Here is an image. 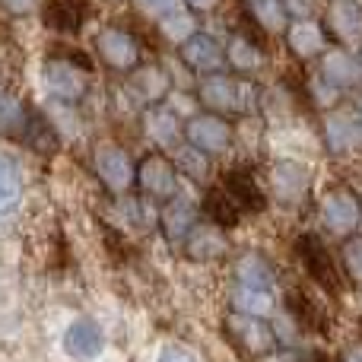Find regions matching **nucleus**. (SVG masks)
I'll list each match as a JSON object with an SVG mask.
<instances>
[{"label": "nucleus", "instance_id": "35", "mask_svg": "<svg viewBox=\"0 0 362 362\" xmlns=\"http://www.w3.org/2000/svg\"><path fill=\"white\" fill-rule=\"evenodd\" d=\"M344 270L353 280H362V238H350L344 245Z\"/></svg>", "mask_w": 362, "mask_h": 362}, {"label": "nucleus", "instance_id": "17", "mask_svg": "<svg viewBox=\"0 0 362 362\" xmlns=\"http://www.w3.org/2000/svg\"><path fill=\"white\" fill-rule=\"evenodd\" d=\"M223 51H226V64H229L238 76L257 74V70L264 67V54H267L264 42L261 38H255L251 32H235V35L226 42Z\"/></svg>", "mask_w": 362, "mask_h": 362}, {"label": "nucleus", "instance_id": "26", "mask_svg": "<svg viewBox=\"0 0 362 362\" xmlns=\"http://www.w3.org/2000/svg\"><path fill=\"white\" fill-rule=\"evenodd\" d=\"M200 210H204L206 223L219 226V229H232V226L242 219V210H238V204L229 197L226 187H213V191H206L204 206H200Z\"/></svg>", "mask_w": 362, "mask_h": 362}, {"label": "nucleus", "instance_id": "2", "mask_svg": "<svg viewBox=\"0 0 362 362\" xmlns=\"http://www.w3.org/2000/svg\"><path fill=\"white\" fill-rule=\"evenodd\" d=\"M197 105L204 112L223 115V118H235V115H251L257 105V86L242 76L229 74H206L197 83Z\"/></svg>", "mask_w": 362, "mask_h": 362}, {"label": "nucleus", "instance_id": "41", "mask_svg": "<svg viewBox=\"0 0 362 362\" xmlns=\"http://www.w3.org/2000/svg\"><path fill=\"white\" fill-rule=\"evenodd\" d=\"M340 362H362V344H353L350 350H344Z\"/></svg>", "mask_w": 362, "mask_h": 362}, {"label": "nucleus", "instance_id": "38", "mask_svg": "<svg viewBox=\"0 0 362 362\" xmlns=\"http://www.w3.org/2000/svg\"><path fill=\"white\" fill-rule=\"evenodd\" d=\"M0 10L10 16H32L38 10V0H0Z\"/></svg>", "mask_w": 362, "mask_h": 362}, {"label": "nucleus", "instance_id": "23", "mask_svg": "<svg viewBox=\"0 0 362 362\" xmlns=\"http://www.w3.org/2000/svg\"><path fill=\"white\" fill-rule=\"evenodd\" d=\"M229 305H232V312L251 315V318H270V315H274V293H270V289L235 283L229 293Z\"/></svg>", "mask_w": 362, "mask_h": 362}, {"label": "nucleus", "instance_id": "36", "mask_svg": "<svg viewBox=\"0 0 362 362\" xmlns=\"http://www.w3.org/2000/svg\"><path fill=\"white\" fill-rule=\"evenodd\" d=\"M280 4L286 10L289 23H293V19H315V4L318 0H280Z\"/></svg>", "mask_w": 362, "mask_h": 362}, {"label": "nucleus", "instance_id": "8", "mask_svg": "<svg viewBox=\"0 0 362 362\" xmlns=\"http://www.w3.org/2000/svg\"><path fill=\"white\" fill-rule=\"evenodd\" d=\"M95 54H99V61L105 64L112 74L127 76L140 64V45L127 29L105 25V29H99V35H95Z\"/></svg>", "mask_w": 362, "mask_h": 362}, {"label": "nucleus", "instance_id": "7", "mask_svg": "<svg viewBox=\"0 0 362 362\" xmlns=\"http://www.w3.org/2000/svg\"><path fill=\"white\" fill-rule=\"evenodd\" d=\"M93 172L95 178L105 185V191L112 194H127L134 187V172L137 163L131 159V153L118 144H95L93 150Z\"/></svg>", "mask_w": 362, "mask_h": 362}, {"label": "nucleus", "instance_id": "40", "mask_svg": "<svg viewBox=\"0 0 362 362\" xmlns=\"http://www.w3.org/2000/svg\"><path fill=\"white\" fill-rule=\"evenodd\" d=\"M181 4H185L191 13H210L219 6V0H181Z\"/></svg>", "mask_w": 362, "mask_h": 362}, {"label": "nucleus", "instance_id": "21", "mask_svg": "<svg viewBox=\"0 0 362 362\" xmlns=\"http://www.w3.org/2000/svg\"><path fill=\"white\" fill-rule=\"evenodd\" d=\"M235 283H245V286H257V289H270L274 293L276 286V267L267 255L261 251H245L235 261Z\"/></svg>", "mask_w": 362, "mask_h": 362}, {"label": "nucleus", "instance_id": "31", "mask_svg": "<svg viewBox=\"0 0 362 362\" xmlns=\"http://www.w3.org/2000/svg\"><path fill=\"white\" fill-rule=\"evenodd\" d=\"M25 121H29V108L10 93H0V137H16L23 140Z\"/></svg>", "mask_w": 362, "mask_h": 362}, {"label": "nucleus", "instance_id": "14", "mask_svg": "<svg viewBox=\"0 0 362 362\" xmlns=\"http://www.w3.org/2000/svg\"><path fill=\"white\" fill-rule=\"evenodd\" d=\"M61 346L70 359L89 362V359L102 356V350H105V331H102L93 318H76V321H70L67 331H64Z\"/></svg>", "mask_w": 362, "mask_h": 362}, {"label": "nucleus", "instance_id": "5", "mask_svg": "<svg viewBox=\"0 0 362 362\" xmlns=\"http://www.w3.org/2000/svg\"><path fill=\"white\" fill-rule=\"evenodd\" d=\"M235 140V131H232V121L223 118V115L213 112H194L191 118H185V144L197 146L206 156H219L226 153Z\"/></svg>", "mask_w": 362, "mask_h": 362}, {"label": "nucleus", "instance_id": "25", "mask_svg": "<svg viewBox=\"0 0 362 362\" xmlns=\"http://www.w3.org/2000/svg\"><path fill=\"white\" fill-rule=\"evenodd\" d=\"M286 305H289V315H293L296 325L308 327V331H327V315L321 308L318 299L305 293V289H293L286 296Z\"/></svg>", "mask_w": 362, "mask_h": 362}, {"label": "nucleus", "instance_id": "11", "mask_svg": "<svg viewBox=\"0 0 362 362\" xmlns=\"http://www.w3.org/2000/svg\"><path fill=\"white\" fill-rule=\"evenodd\" d=\"M308 187H312V172L305 169L296 159H280L270 169V194H274L280 204L296 206L308 197Z\"/></svg>", "mask_w": 362, "mask_h": 362}, {"label": "nucleus", "instance_id": "20", "mask_svg": "<svg viewBox=\"0 0 362 362\" xmlns=\"http://www.w3.org/2000/svg\"><path fill=\"white\" fill-rule=\"evenodd\" d=\"M223 187L229 191V197L238 204L242 213H261L267 206V191H261V185L255 181L248 169H232L226 172Z\"/></svg>", "mask_w": 362, "mask_h": 362}, {"label": "nucleus", "instance_id": "39", "mask_svg": "<svg viewBox=\"0 0 362 362\" xmlns=\"http://www.w3.org/2000/svg\"><path fill=\"white\" fill-rule=\"evenodd\" d=\"M156 362H197V356H194V353H187L185 346L169 344V346H163V350H159Z\"/></svg>", "mask_w": 362, "mask_h": 362}, {"label": "nucleus", "instance_id": "13", "mask_svg": "<svg viewBox=\"0 0 362 362\" xmlns=\"http://www.w3.org/2000/svg\"><path fill=\"white\" fill-rule=\"evenodd\" d=\"M140 127H144V137L150 140L159 150H169L175 146L181 137H185V121L172 112L169 102H159V105L144 108V118H140Z\"/></svg>", "mask_w": 362, "mask_h": 362}, {"label": "nucleus", "instance_id": "22", "mask_svg": "<svg viewBox=\"0 0 362 362\" xmlns=\"http://www.w3.org/2000/svg\"><path fill=\"white\" fill-rule=\"evenodd\" d=\"M23 140L32 153L38 156H54L61 150V131L54 127V121L42 112H29V121H25V131H23Z\"/></svg>", "mask_w": 362, "mask_h": 362}, {"label": "nucleus", "instance_id": "6", "mask_svg": "<svg viewBox=\"0 0 362 362\" xmlns=\"http://www.w3.org/2000/svg\"><path fill=\"white\" fill-rule=\"evenodd\" d=\"M296 257H299V264L305 267V274L312 276L321 289H327L331 296H340V289H344L340 267H337V261L331 257V251L325 248V242H321L318 235L305 232V235L296 238Z\"/></svg>", "mask_w": 362, "mask_h": 362}, {"label": "nucleus", "instance_id": "15", "mask_svg": "<svg viewBox=\"0 0 362 362\" xmlns=\"http://www.w3.org/2000/svg\"><path fill=\"white\" fill-rule=\"evenodd\" d=\"M156 223H159V229H163L165 242L181 245L187 238V232L194 229V223H197V206L187 197H178L175 194V197L163 200V206L156 210Z\"/></svg>", "mask_w": 362, "mask_h": 362}, {"label": "nucleus", "instance_id": "29", "mask_svg": "<svg viewBox=\"0 0 362 362\" xmlns=\"http://www.w3.org/2000/svg\"><path fill=\"white\" fill-rule=\"evenodd\" d=\"M194 32H200L197 29V16H194L187 6H175L172 13L159 16V35H163L169 45H175V48H181Z\"/></svg>", "mask_w": 362, "mask_h": 362}, {"label": "nucleus", "instance_id": "42", "mask_svg": "<svg viewBox=\"0 0 362 362\" xmlns=\"http://www.w3.org/2000/svg\"><path fill=\"white\" fill-rule=\"evenodd\" d=\"M302 362H327L325 356H321V353H312V356H305V359H302Z\"/></svg>", "mask_w": 362, "mask_h": 362}, {"label": "nucleus", "instance_id": "28", "mask_svg": "<svg viewBox=\"0 0 362 362\" xmlns=\"http://www.w3.org/2000/svg\"><path fill=\"white\" fill-rule=\"evenodd\" d=\"M248 19L264 32V35L286 32V25H289V16H286L280 0H248Z\"/></svg>", "mask_w": 362, "mask_h": 362}, {"label": "nucleus", "instance_id": "1", "mask_svg": "<svg viewBox=\"0 0 362 362\" xmlns=\"http://www.w3.org/2000/svg\"><path fill=\"white\" fill-rule=\"evenodd\" d=\"M42 83L54 102L80 105L89 93V83H93V61L74 48L54 51L42 67Z\"/></svg>", "mask_w": 362, "mask_h": 362}, {"label": "nucleus", "instance_id": "27", "mask_svg": "<svg viewBox=\"0 0 362 362\" xmlns=\"http://www.w3.org/2000/svg\"><path fill=\"white\" fill-rule=\"evenodd\" d=\"M359 74H362V67L356 64V57L353 54H346V51H327L325 54V61H321V76H327V80L334 83V86L344 93V89H350L353 83L359 80Z\"/></svg>", "mask_w": 362, "mask_h": 362}, {"label": "nucleus", "instance_id": "33", "mask_svg": "<svg viewBox=\"0 0 362 362\" xmlns=\"http://www.w3.org/2000/svg\"><path fill=\"white\" fill-rule=\"evenodd\" d=\"M23 197V178L19 169L6 156H0V213H10Z\"/></svg>", "mask_w": 362, "mask_h": 362}, {"label": "nucleus", "instance_id": "3", "mask_svg": "<svg viewBox=\"0 0 362 362\" xmlns=\"http://www.w3.org/2000/svg\"><path fill=\"white\" fill-rule=\"evenodd\" d=\"M223 334L232 344V350H238L248 359H270L276 353V346H280L267 318H251V315H242V312L226 315Z\"/></svg>", "mask_w": 362, "mask_h": 362}, {"label": "nucleus", "instance_id": "18", "mask_svg": "<svg viewBox=\"0 0 362 362\" xmlns=\"http://www.w3.org/2000/svg\"><path fill=\"white\" fill-rule=\"evenodd\" d=\"M283 35H286V48L302 61H312V57L325 54L327 48V32L315 19H293Z\"/></svg>", "mask_w": 362, "mask_h": 362}, {"label": "nucleus", "instance_id": "19", "mask_svg": "<svg viewBox=\"0 0 362 362\" xmlns=\"http://www.w3.org/2000/svg\"><path fill=\"white\" fill-rule=\"evenodd\" d=\"M325 32H331L344 45H356L362 38V6L356 0H331Z\"/></svg>", "mask_w": 362, "mask_h": 362}, {"label": "nucleus", "instance_id": "16", "mask_svg": "<svg viewBox=\"0 0 362 362\" xmlns=\"http://www.w3.org/2000/svg\"><path fill=\"white\" fill-rule=\"evenodd\" d=\"M181 248H185V255L191 257V261H216V257H223L226 251H229V242H226V229H219V226L213 223H194V229L187 232V238L181 242Z\"/></svg>", "mask_w": 362, "mask_h": 362}, {"label": "nucleus", "instance_id": "10", "mask_svg": "<svg viewBox=\"0 0 362 362\" xmlns=\"http://www.w3.org/2000/svg\"><path fill=\"white\" fill-rule=\"evenodd\" d=\"M169 86H172V80L165 74V67H159V64H137L127 74V83H124L127 95L144 108L159 105V102L169 99V93H172Z\"/></svg>", "mask_w": 362, "mask_h": 362}, {"label": "nucleus", "instance_id": "30", "mask_svg": "<svg viewBox=\"0 0 362 362\" xmlns=\"http://www.w3.org/2000/svg\"><path fill=\"white\" fill-rule=\"evenodd\" d=\"M359 137V127H356V118L346 112H331L325 118V140L334 153L340 150H350Z\"/></svg>", "mask_w": 362, "mask_h": 362}, {"label": "nucleus", "instance_id": "43", "mask_svg": "<svg viewBox=\"0 0 362 362\" xmlns=\"http://www.w3.org/2000/svg\"><path fill=\"white\" fill-rule=\"evenodd\" d=\"M0 93H6V74H4V67H0Z\"/></svg>", "mask_w": 362, "mask_h": 362}, {"label": "nucleus", "instance_id": "34", "mask_svg": "<svg viewBox=\"0 0 362 362\" xmlns=\"http://www.w3.org/2000/svg\"><path fill=\"white\" fill-rule=\"evenodd\" d=\"M308 95H312V102L318 108H334L340 102V89L334 86L327 76H321V74L308 80Z\"/></svg>", "mask_w": 362, "mask_h": 362}, {"label": "nucleus", "instance_id": "37", "mask_svg": "<svg viewBox=\"0 0 362 362\" xmlns=\"http://www.w3.org/2000/svg\"><path fill=\"white\" fill-rule=\"evenodd\" d=\"M134 6H137L140 13H146V16H165V13H172L175 6H181V0H134Z\"/></svg>", "mask_w": 362, "mask_h": 362}, {"label": "nucleus", "instance_id": "9", "mask_svg": "<svg viewBox=\"0 0 362 362\" xmlns=\"http://www.w3.org/2000/svg\"><path fill=\"white\" fill-rule=\"evenodd\" d=\"M318 210H321L325 229L334 232V235H350L362 219V206L350 187H331V191L321 197Z\"/></svg>", "mask_w": 362, "mask_h": 362}, {"label": "nucleus", "instance_id": "4", "mask_svg": "<svg viewBox=\"0 0 362 362\" xmlns=\"http://www.w3.org/2000/svg\"><path fill=\"white\" fill-rule=\"evenodd\" d=\"M134 187H140L146 200H169L178 194V169L165 153H146L140 156L137 172H134Z\"/></svg>", "mask_w": 362, "mask_h": 362}, {"label": "nucleus", "instance_id": "12", "mask_svg": "<svg viewBox=\"0 0 362 362\" xmlns=\"http://www.w3.org/2000/svg\"><path fill=\"white\" fill-rule=\"evenodd\" d=\"M178 57H181V64L197 76L219 74V70L226 67L223 45H219L213 35H206V32H194V35L178 48Z\"/></svg>", "mask_w": 362, "mask_h": 362}, {"label": "nucleus", "instance_id": "24", "mask_svg": "<svg viewBox=\"0 0 362 362\" xmlns=\"http://www.w3.org/2000/svg\"><path fill=\"white\" fill-rule=\"evenodd\" d=\"M42 19L48 29L74 35V32H80V25H83V4L80 0H45Z\"/></svg>", "mask_w": 362, "mask_h": 362}, {"label": "nucleus", "instance_id": "32", "mask_svg": "<svg viewBox=\"0 0 362 362\" xmlns=\"http://www.w3.org/2000/svg\"><path fill=\"white\" fill-rule=\"evenodd\" d=\"M175 169H178V175H187L191 181H204L206 175H210V156L206 153H200L197 146H191V144H185V146H178V153H175Z\"/></svg>", "mask_w": 362, "mask_h": 362}]
</instances>
